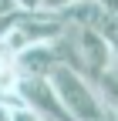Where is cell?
Masks as SVG:
<instances>
[{
  "label": "cell",
  "instance_id": "1",
  "mask_svg": "<svg viewBox=\"0 0 118 121\" xmlns=\"http://www.w3.org/2000/svg\"><path fill=\"white\" fill-rule=\"evenodd\" d=\"M47 81L54 87L57 101L64 104V111L74 118V121H105L108 108H105V101H101L98 87L88 81L81 71L68 67V64H57L47 74Z\"/></svg>",
  "mask_w": 118,
  "mask_h": 121
},
{
  "label": "cell",
  "instance_id": "2",
  "mask_svg": "<svg viewBox=\"0 0 118 121\" xmlns=\"http://www.w3.org/2000/svg\"><path fill=\"white\" fill-rule=\"evenodd\" d=\"M64 20L57 17V13H24V17L14 24L7 34H4V40H0V51L4 54H20L24 47H34V44H54L57 37L64 34Z\"/></svg>",
  "mask_w": 118,
  "mask_h": 121
},
{
  "label": "cell",
  "instance_id": "3",
  "mask_svg": "<svg viewBox=\"0 0 118 121\" xmlns=\"http://www.w3.org/2000/svg\"><path fill=\"white\" fill-rule=\"evenodd\" d=\"M14 98H17L20 108L37 114V121H74L64 111V104L57 101V94H54V87H51L47 78H20Z\"/></svg>",
  "mask_w": 118,
  "mask_h": 121
},
{
  "label": "cell",
  "instance_id": "4",
  "mask_svg": "<svg viewBox=\"0 0 118 121\" xmlns=\"http://www.w3.org/2000/svg\"><path fill=\"white\" fill-rule=\"evenodd\" d=\"M71 4H78V0H41V10H44V13H61V10L71 7Z\"/></svg>",
  "mask_w": 118,
  "mask_h": 121
},
{
  "label": "cell",
  "instance_id": "5",
  "mask_svg": "<svg viewBox=\"0 0 118 121\" xmlns=\"http://www.w3.org/2000/svg\"><path fill=\"white\" fill-rule=\"evenodd\" d=\"M17 10H27V13H41V0H14Z\"/></svg>",
  "mask_w": 118,
  "mask_h": 121
},
{
  "label": "cell",
  "instance_id": "6",
  "mask_svg": "<svg viewBox=\"0 0 118 121\" xmlns=\"http://www.w3.org/2000/svg\"><path fill=\"white\" fill-rule=\"evenodd\" d=\"M95 4L105 10V13H111V17H118V0H95Z\"/></svg>",
  "mask_w": 118,
  "mask_h": 121
},
{
  "label": "cell",
  "instance_id": "7",
  "mask_svg": "<svg viewBox=\"0 0 118 121\" xmlns=\"http://www.w3.org/2000/svg\"><path fill=\"white\" fill-rule=\"evenodd\" d=\"M10 121H37V114H31L27 108H14V118Z\"/></svg>",
  "mask_w": 118,
  "mask_h": 121
},
{
  "label": "cell",
  "instance_id": "8",
  "mask_svg": "<svg viewBox=\"0 0 118 121\" xmlns=\"http://www.w3.org/2000/svg\"><path fill=\"white\" fill-rule=\"evenodd\" d=\"M115 24H118V17H115Z\"/></svg>",
  "mask_w": 118,
  "mask_h": 121
}]
</instances>
